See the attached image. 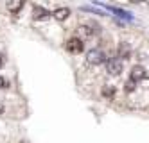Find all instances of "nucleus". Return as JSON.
I'll return each instance as SVG.
<instances>
[{
	"label": "nucleus",
	"instance_id": "nucleus-5",
	"mask_svg": "<svg viewBox=\"0 0 149 143\" xmlns=\"http://www.w3.org/2000/svg\"><path fill=\"white\" fill-rule=\"evenodd\" d=\"M68 15H70V9H68V7H58L54 13H52V16H54L58 21L67 20V18H68Z\"/></svg>",
	"mask_w": 149,
	"mask_h": 143
},
{
	"label": "nucleus",
	"instance_id": "nucleus-13",
	"mask_svg": "<svg viewBox=\"0 0 149 143\" xmlns=\"http://www.w3.org/2000/svg\"><path fill=\"white\" fill-rule=\"evenodd\" d=\"M4 66V57H2V54H0V68Z\"/></svg>",
	"mask_w": 149,
	"mask_h": 143
},
{
	"label": "nucleus",
	"instance_id": "nucleus-9",
	"mask_svg": "<svg viewBox=\"0 0 149 143\" xmlns=\"http://www.w3.org/2000/svg\"><path fill=\"white\" fill-rule=\"evenodd\" d=\"M130 56H131V48H127V45H120V48H119V59L122 57V59H130Z\"/></svg>",
	"mask_w": 149,
	"mask_h": 143
},
{
	"label": "nucleus",
	"instance_id": "nucleus-11",
	"mask_svg": "<svg viewBox=\"0 0 149 143\" xmlns=\"http://www.w3.org/2000/svg\"><path fill=\"white\" fill-rule=\"evenodd\" d=\"M102 95H104V97H113V95H115V88H111V86H106L104 90H102Z\"/></svg>",
	"mask_w": 149,
	"mask_h": 143
},
{
	"label": "nucleus",
	"instance_id": "nucleus-8",
	"mask_svg": "<svg viewBox=\"0 0 149 143\" xmlns=\"http://www.w3.org/2000/svg\"><path fill=\"white\" fill-rule=\"evenodd\" d=\"M102 7H106V9H110V11H113V13L119 16V18H124V20H133V16L127 13V11H122V9H119V7H111V6H102Z\"/></svg>",
	"mask_w": 149,
	"mask_h": 143
},
{
	"label": "nucleus",
	"instance_id": "nucleus-10",
	"mask_svg": "<svg viewBox=\"0 0 149 143\" xmlns=\"http://www.w3.org/2000/svg\"><path fill=\"white\" fill-rule=\"evenodd\" d=\"M124 90H126L127 93H131V91H135V90H136V84H135V82H131L130 79H127V81H126V88H124Z\"/></svg>",
	"mask_w": 149,
	"mask_h": 143
},
{
	"label": "nucleus",
	"instance_id": "nucleus-3",
	"mask_svg": "<svg viewBox=\"0 0 149 143\" xmlns=\"http://www.w3.org/2000/svg\"><path fill=\"white\" fill-rule=\"evenodd\" d=\"M144 77H146V70H144V66L136 64V66L131 68V72H130V81H131V82L136 84V82H140Z\"/></svg>",
	"mask_w": 149,
	"mask_h": 143
},
{
	"label": "nucleus",
	"instance_id": "nucleus-12",
	"mask_svg": "<svg viewBox=\"0 0 149 143\" xmlns=\"http://www.w3.org/2000/svg\"><path fill=\"white\" fill-rule=\"evenodd\" d=\"M6 88H9V81L0 75V90H6Z\"/></svg>",
	"mask_w": 149,
	"mask_h": 143
},
{
	"label": "nucleus",
	"instance_id": "nucleus-2",
	"mask_svg": "<svg viewBox=\"0 0 149 143\" xmlns=\"http://www.w3.org/2000/svg\"><path fill=\"white\" fill-rule=\"evenodd\" d=\"M122 59H119V57H111V59H108L106 61V72H108L110 75H120L122 73Z\"/></svg>",
	"mask_w": 149,
	"mask_h": 143
},
{
	"label": "nucleus",
	"instance_id": "nucleus-4",
	"mask_svg": "<svg viewBox=\"0 0 149 143\" xmlns=\"http://www.w3.org/2000/svg\"><path fill=\"white\" fill-rule=\"evenodd\" d=\"M67 48H68L72 54H79V52L84 50V43H83L79 38H70V39L67 41Z\"/></svg>",
	"mask_w": 149,
	"mask_h": 143
},
{
	"label": "nucleus",
	"instance_id": "nucleus-14",
	"mask_svg": "<svg viewBox=\"0 0 149 143\" xmlns=\"http://www.w3.org/2000/svg\"><path fill=\"white\" fill-rule=\"evenodd\" d=\"M2 113H4V106H2V104H0V115H2Z\"/></svg>",
	"mask_w": 149,
	"mask_h": 143
},
{
	"label": "nucleus",
	"instance_id": "nucleus-7",
	"mask_svg": "<svg viewBox=\"0 0 149 143\" xmlns=\"http://www.w3.org/2000/svg\"><path fill=\"white\" fill-rule=\"evenodd\" d=\"M81 29H83V32H84L86 36H93V34H97V32H99V25L93 23V21H88V23L83 25Z\"/></svg>",
	"mask_w": 149,
	"mask_h": 143
},
{
	"label": "nucleus",
	"instance_id": "nucleus-6",
	"mask_svg": "<svg viewBox=\"0 0 149 143\" xmlns=\"http://www.w3.org/2000/svg\"><path fill=\"white\" fill-rule=\"evenodd\" d=\"M47 16H49V11H47L45 7L34 6V9H33V18H34V20H45Z\"/></svg>",
	"mask_w": 149,
	"mask_h": 143
},
{
	"label": "nucleus",
	"instance_id": "nucleus-1",
	"mask_svg": "<svg viewBox=\"0 0 149 143\" xmlns=\"http://www.w3.org/2000/svg\"><path fill=\"white\" fill-rule=\"evenodd\" d=\"M86 61L90 64H95V66H97V64H102L106 61V54L101 48H92V50L86 52Z\"/></svg>",
	"mask_w": 149,
	"mask_h": 143
}]
</instances>
